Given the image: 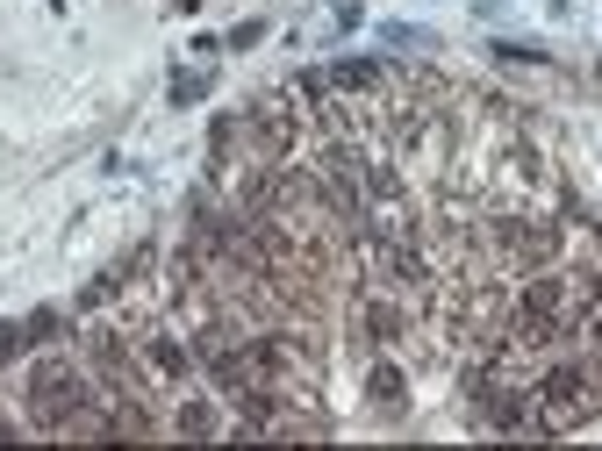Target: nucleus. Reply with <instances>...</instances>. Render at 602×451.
Here are the masks:
<instances>
[{"mask_svg": "<svg viewBox=\"0 0 602 451\" xmlns=\"http://www.w3.org/2000/svg\"><path fill=\"white\" fill-rule=\"evenodd\" d=\"M301 144H308V108L295 87H266L244 108V158H266V165H287Z\"/></svg>", "mask_w": 602, "mask_h": 451, "instance_id": "obj_1", "label": "nucleus"}, {"mask_svg": "<svg viewBox=\"0 0 602 451\" xmlns=\"http://www.w3.org/2000/svg\"><path fill=\"white\" fill-rule=\"evenodd\" d=\"M165 437H230V416L215 401H201V394H180L173 416H165Z\"/></svg>", "mask_w": 602, "mask_h": 451, "instance_id": "obj_2", "label": "nucleus"}, {"mask_svg": "<svg viewBox=\"0 0 602 451\" xmlns=\"http://www.w3.org/2000/svg\"><path fill=\"white\" fill-rule=\"evenodd\" d=\"M495 58H502V65H552L538 43H495Z\"/></svg>", "mask_w": 602, "mask_h": 451, "instance_id": "obj_3", "label": "nucleus"}, {"mask_svg": "<svg viewBox=\"0 0 602 451\" xmlns=\"http://www.w3.org/2000/svg\"><path fill=\"white\" fill-rule=\"evenodd\" d=\"M208 80H215V65H208V72H187V80H173V100H180V108H187V100H201V93H208Z\"/></svg>", "mask_w": 602, "mask_h": 451, "instance_id": "obj_4", "label": "nucleus"}, {"mask_svg": "<svg viewBox=\"0 0 602 451\" xmlns=\"http://www.w3.org/2000/svg\"><path fill=\"white\" fill-rule=\"evenodd\" d=\"M259 36H266V22H237V29H230V43H222V51H251V43H259Z\"/></svg>", "mask_w": 602, "mask_h": 451, "instance_id": "obj_5", "label": "nucleus"}]
</instances>
